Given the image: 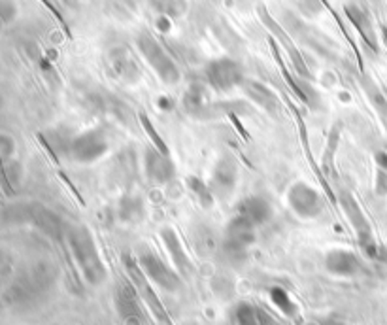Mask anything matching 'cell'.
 <instances>
[{
  "instance_id": "obj_12",
  "label": "cell",
  "mask_w": 387,
  "mask_h": 325,
  "mask_svg": "<svg viewBox=\"0 0 387 325\" xmlns=\"http://www.w3.org/2000/svg\"><path fill=\"white\" fill-rule=\"evenodd\" d=\"M159 235H161V241H163V244L167 246V250H169L170 258H172L174 265L178 267V270H180L184 276L191 275L193 272L191 259H189V255H187L186 250H184V244H181L178 235H176V231L170 229V227H164V229H161Z\"/></svg>"
},
{
  "instance_id": "obj_9",
  "label": "cell",
  "mask_w": 387,
  "mask_h": 325,
  "mask_svg": "<svg viewBox=\"0 0 387 325\" xmlns=\"http://www.w3.org/2000/svg\"><path fill=\"white\" fill-rule=\"evenodd\" d=\"M116 310L123 325H144V312L135 290L129 284H121L116 290Z\"/></svg>"
},
{
  "instance_id": "obj_17",
  "label": "cell",
  "mask_w": 387,
  "mask_h": 325,
  "mask_svg": "<svg viewBox=\"0 0 387 325\" xmlns=\"http://www.w3.org/2000/svg\"><path fill=\"white\" fill-rule=\"evenodd\" d=\"M246 91L247 95L252 97L257 104H261L267 112L274 114L276 110H278V99H276L274 93H270L264 85L257 84V82H249V84L246 85Z\"/></svg>"
},
{
  "instance_id": "obj_24",
  "label": "cell",
  "mask_w": 387,
  "mask_h": 325,
  "mask_svg": "<svg viewBox=\"0 0 387 325\" xmlns=\"http://www.w3.org/2000/svg\"><path fill=\"white\" fill-rule=\"evenodd\" d=\"M376 193L380 197L387 193V170L382 167H378L376 170Z\"/></svg>"
},
{
  "instance_id": "obj_25",
  "label": "cell",
  "mask_w": 387,
  "mask_h": 325,
  "mask_svg": "<svg viewBox=\"0 0 387 325\" xmlns=\"http://www.w3.org/2000/svg\"><path fill=\"white\" fill-rule=\"evenodd\" d=\"M0 185H2L6 191H8V195H11L10 182H8V178H6V172H4V167H2V161H0Z\"/></svg>"
},
{
  "instance_id": "obj_13",
  "label": "cell",
  "mask_w": 387,
  "mask_h": 325,
  "mask_svg": "<svg viewBox=\"0 0 387 325\" xmlns=\"http://www.w3.org/2000/svg\"><path fill=\"white\" fill-rule=\"evenodd\" d=\"M238 214L249 219L255 227L267 224L272 218V204L263 195H252L238 204Z\"/></svg>"
},
{
  "instance_id": "obj_21",
  "label": "cell",
  "mask_w": 387,
  "mask_h": 325,
  "mask_svg": "<svg viewBox=\"0 0 387 325\" xmlns=\"http://www.w3.org/2000/svg\"><path fill=\"white\" fill-rule=\"evenodd\" d=\"M236 325H263V316L253 304L240 303L235 310Z\"/></svg>"
},
{
  "instance_id": "obj_4",
  "label": "cell",
  "mask_w": 387,
  "mask_h": 325,
  "mask_svg": "<svg viewBox=\"0 0 387 325\" xmlns=\"http://www.w3.org/2000/svg\"><path fill=\"white\" fill-rule=\"evenodd\" d=\"M255 244V225L244 216H235L225 229L223 252L229 259L238 261L247 253V248Z\"/></svg>"
},
{
  "instance_id": "obj_3",
  "label": "cell",
  "mask_w": 387,
  "mask_h": 325,
  "mask_svg": "<svg viewBox=\"0 0 387 325\" xmlns=\"http://www.w3.org/2000/svg\"><path fill=\"white\" fill-rule=\"evenodd\" d=\"M110 141L104 131L89 129L68 144V153L79 165H93L108 153Z\"/></svg>"
},
{
  "instance_id": "obj_10",
  "label": "cell",
  "mask_w": 387,
  "mask_h": 325,
  "mask_svg": "<svg viewBox=\"0 0 387 325\" xmlns=\"http://www.w3.org/2000/svg\"><path fill=\"white\" fill-rule=\"evenodd\" d=\"M236 184H238V165H236L235 158L225 155L218 161L212 174V191L219 193V195H230L235 191Z\"/></svg>"
},
{
  "instance_id": "obj_1",
  "label": "cell",
  "mask_w": 387,
  "mask_h": 325,
  "mask_svg": "<svg viewBox=\"0 0 387 325\" xmlns=\"http://www.w3.org/2000/svg\"><path fill=\"white\" fill-rule=\"evenodd\" d=\"M68 246L72 250L85 282L91 286H101L102 282L106 280L108 272L91 231L84 225L72 227L68 231Z\"/></svg>"
},
{
  "instance_id": "obj_7",
  "label": "cell",
  "mask_w": 387,
  "mask_h": 325,
  "mask_svg": "<svg viewBox=\"0 0 387 325\" xmlns=\"http://www.w3.org/2000/svg\"><path fill=\"white\" fill-rule=\"evenodd\" d=\"M138 44H140V50L146 55L147 62L155 68V72L161 76L163 82H167V84H176L180 79V72H178L176 65L170 61V57L164 53L163 48L152 36H144V38H140Z\"/></svg>"
},
{
  "instance_id": "obj_15",
  "label": "cell",
  "mask_w": 387,
  "mask_h": 325,
  "mask_svg": "<svg viewBox=\"0 0 387 325\" xmlns=\"http://www.w3.org/2000/svg\"><path fill=\"white\" fill-rule=\"evenodd\" d=\"M125 265H127V270H129L130 278L135 280V286H138V290H140L142 295L146 297V301L150 303L153 312L159 316V320L167 321V314H164V310L161 309V303H159L157 297H155V293H153V290L150 287V284H147L150 280H147L146 276H144V272H142L140 265L135 263L130 258H125Z\"/></svg>"
},
{
  "instance_id": "obj_27",
  "label": "cell",
  "mask_w": 387,
  "mask_h": 325,
  "mask_svg": "<svg viewBox=\"0 0 387 325\" xmlns=\"http://www.w3.org/2000/svg\"><path fill=\"white\" fill-rule=\"evenodd\" d=\"M308 325H344V324H340V321L337 320H320V321H312V324Z\"/></svg>"
},
{
  "instance_id": "obj_5",
  "label": "cell",
  "mask_w": 387,
  "mask_h": 325,
  "mask_svg": "<svg viewBox=\"0 0 387 325\" xmlns=\"http://www.w3.org/2000/svg\"><path fill=\"white\" fill-rule=\"evenodd\" d=\"M287 204L291 212L301 219H315L323 212V201L320 193L306 182H295L287 189Z\"/></svg>"
},
{
  "instance_id": "obj_26",
  "label": "cell",
  "mask_w": 387,
  "mask_h": 325,
  "mask_svg": "<svg viewBox=\"0 0 387 325\" xmlns=\"http://www.w3.org/2000/svg\"><path fill=\"white\" fill-rule=\"evenodd\" d=\"M376 162H378V167H382L387 170V153H383V152L376 153Z\"/></svg>"
},
{
  "instance_id": "obj_8",
  "label": "cell",
  "mask_w": 387,
  "mask_h": 325,
  "mask_svg": "<svg viewBox=\"0 0 387 325\" xmlns=\"http://www.w3.org/2000/svg\"><path fill=\"white\" fill-rule=\"evenodd\" d=\"M144 170L150 182L167 185L176 178V165L169 153L159 152L157 148L147 146L144 152Z\"/></svg>"
},
{
  "instance_id": "obj_18",
  "label": "cell",
  "mask_w": 387,
  "mask_h": 325,
  "mask_svg": "<svg viewBox=\"0 0 387 325\" xmlns=\"http://www.w3.org/2000/svg\"><path fill=\"white\" fill-rule=\"evenodd\" d=\"M261 17H263V21L267 23V25H269V28H272V31H274V33H276V36H278V38L281 40V44L287 45V50H289V53H291V59H293V61H295V67H297L298 72L304 74V76H308V70H306V67H304L303 59L298 57L297 50H295V45L291 44V40L287 38L286 34L281 33V28L278 27V25H276V23L272 21V19H270L269 16H267V11H264V8H261Z\"/></svg>"
},
{
  "instance_id": "obj_11",
  "label": "cell",
  "mask_w": 387,
  "mask_h": 325,
  "mask_svg": "<svg viewBox=\"0 0 387 325\" xmlns=\"http://www.w3.org/2000/svg\"><path fill=\"white\" fill-rule=\"evenodd\" d=\"M325 269L335 276L349 278L355 276L361 270V261L354 252L344 250V248H335L325 255Z\"/></svg>"
},
{
  "instance_id": "obj_20",
  "label": "cell",
  "mask_w": 387,
  "mask_h": 325,
  "mask_svg": "<svg viewBox=\"0 0 387 325\" xmlns=\"http://www.w3.org/2000/svg\"><path fill=\"white\" fill-rule=\"evenodd\" d=\"M270 301L274 303V307L278 310H280L281 314L289 316V318H293V316L297 314V304H295V301H293L291 297H289V293L284 290V287H270Z\"/></svg>"
},
{
  "instance_id": "obj_14",
  "label": "cell",
  "mask_w": 387,
  "mask_h": 325,
  "mask_svg": "<svg viewBox=\"0 0 387 325\" xmlns=\"http://www.w3.org/2000/svg\"><path fill=\"white\" fill-rule=\"evenodd\" d=\"M208 76L212 79V84L219 89H230L232 85L240 84L242 79L240 67L232 61L213 62L210 70H208Z\"/></svg>"
},
{
  "instance_id": "obj_22",
  "label": "cell",
  "mask_w": 387,
  "mask_h": 325,
  "mask_svg": "<svg viewBox=\"0 0 387 325\" xmlns=\"http://www.w3.org/2000/svg\"><path fill=\"white\" fill-rule=\"evenodd\" d=\"M140 123L142 127H144V131L147 133V136H152L153 138V148H157L159 152H163V153H169V148H167V142L161 138V136L157 135V131H155V127L152 125V121L147 119L146 114H140Z\"/></svg>"
},
{
  "instance_id": "obj_23",
  "label": "cell",
  "mask_w": 387,
  "mask_h": 325,
  "mask_svg": "<svg viewBox=\"0 0 387 325\" xmlns=\"http://www.w3.org/2000/svg\"><path fill=\"white\" fill-rule=\"evenodd\" d=\"M369 95H371L372 104H374V108H376L378 114H380V118H382V121L387 127V101L380 95V91L378 89H369Z\"/></svg>"
},
{
  "instance_id": "obj_6",
  "label": "cell",
  "mask_w": 387,
  "mask_h": 325,
  "mask_svg": "<svg viewBox=\"0 0 387 325\" xmlns=\"http://www.w3.org/2000/svg\"><path fill=\"white\" fill-rule=\"evenodd\" d=\"M138 265H140L142 272H144L147 280L153 282L155 286H159L164 292L174 293L181 287L180 275L170 269L169 265L164 263L157 253L144 252L138 258Z\"/></svg>"
},
{
  "instance_id": "obj_19",
  "label": "cell",
  "mask_w": 387,
  "mask_h": 325,
  "mask_svg": "<svg viewBox=\"0 0 387 325\" xmlns=\"http://www.w3.org/2000/svg\"><path fill=\"white\" fill-rule=\"evenodd\" d=\"M187 187L193 193L198 204L202 208H210L213 204V191L212 187L206 184V182H202L201 178H196V176H189L187 178Z\"/></svg>"
},
{
  "instance_id": "obj_2",
  "label": "cell",
  "mask_w": 387,
  "mask_h": 325,
  "mask_svg": "<svg viewBox=\"0 0 387 325\" xmlns=\"http://www.w3.org/2000/svg\"><path fill=\"white\" fill-rule=\"evenodd\" d=\"M338 201H340V206H342L346 218L349 219V224L354 227L355 235L359 238L363 252L369 258H378V246L376 242H374V236H372V227L369 224V219H366L365 212L361 210L359 202L355 201L354 195L346 189L338 193Z\"/></svg>"
},
{
  "instance_id": "obj_16",
  "label": "cell",
  "mask_w": 387,
  "mask_h": 325,
  "mask_svg": "<svg viewBox=\"0 0 387 325\" xmlns=\"http://www.w3.org/2000/svg\"><path fill=\"white\" fill-rule=\"evenodd\" d=\"M146 218V206L138 195H123L119 201V219L125 224H140Z\"/></svg>"
}]
</instances>
